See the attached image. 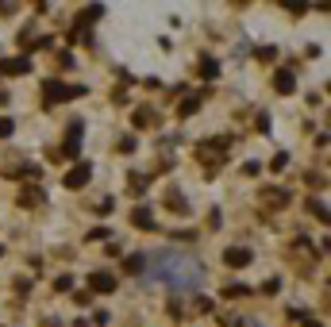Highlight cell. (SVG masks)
Returning a JSON list of instances; mask_svg holds the SVG:
<instances>
[{
  "label": "cell",
  "instance_id": "9c48e42d",
  "mask_svg": "<svg viewBox=\"0 0 331 327\" xmlns=\"http://www.w3.org/2000/svg\"><path fill=\"white\" fill-rule=\"evenodd\" d=\"M135 223H139V227H150V212L139 208V212H135Z\"/></svg>",
  "mask_w": 331,
  "mask_h": 327
},
{
  "label": "cell",
  "instance_id": "277c9868",
  "mask_svg": "<svg viewBox=\"0 0 331 327\" xmlns=\"http://www.w3.org/2000/svg\"><path fill=\"white\" fill-rule=\"evenodd\" d=\"M223 262H227V266H246V262H250V250L235 246V250H227V254H223Z\"/></svg>",
  "mask_w": 331,
  "mask_h": 327
},
{
  "label": "cell",
  "instance_id": "6da1fadb",
  "mask_svg": "<svg viewBox=\"0 0 331 327\" xmlns=\"http://www.w3.org/2000/svg\"><path fill=\"white\" fill-rule=\"evenodd\" d=\"M154 277L166 285H173V289H189V285H201V266L193 262V258H185V254H173V250H162L158 254V269H154Z\"/></svg>",
  "mask_w": 331,
  "mask_h": 327
},
{
  "label": "cell",
  "instance_id": "3957f363",
  "mask_svg": "<svg viewBox=\"0 0 331 327\" xmlns=\"http://www.w3.org/2000/svg\"><path fill=\"white\" fill-rule=\"evenodd\" d=\"M46 100H62V96H81V89H66V85H54V81H46Z\"/></svg>",
  "mask_w": 331,
  "mask_h": 327
},
{
  "label": "cell",
  "instance_id": "7a4b0ae2",
  "mask_svg": "<svg viewBox=\"0 0 331 327\" xmlns=\"http://www.w3.org/2000/svg\"><path fill=\"white\" fill-rule=\"evenodd\" d=\"M89 173H93V169H89L85 162H81V165H73L70 173H66V185H70V189H81V185L89 181Z\"/></svg>",
  "mask_w": 331,
  "mask_h": 327
},
{
  "label": "cell",
  "instance_id": "52a82bcc",
  "mask_svg": "<svg viewBox=\"0 0 331 327\" xmlns=\"http://www.w3.org/2000/svg\"><path fill=\"white\" fill-rule=\"evenodd\" d=\"M112 277H108V273H93V289H112Z\"/></svg>",
  "mask_w": 331,
  "mask_h": 327
},
{
  "label": "cell",
  "instance_id": "5b68a950",
  "mask_svg": "<svg viewBox=\"0 0 331 327\" xmlns=\"http://www.w3.org/2000/svg\"><path fill=\"white\" fill-rule=\"evenodd\" d=\"M4 74H27V58H12V62H0Z\"/></svg>",
  "mask_w": 331,
  "mask_h": 327
},
{
  "label": "cell",
  "instance_id": "30bf717a",
  "mask_svg": "<svg viewBox=\"0 0 331 327\" xmlns=\"http://www.w3.org/2000/svg\"><path fill=\"white\" fill-rule=\"evenodd\" d=\"M135 123H139V127H146V123H150V108H143V112L135 116Z\"/></svg>",
  "mask_w": 331,
  "mask_h": 327
},
{
  "label": "cell",
  "instance_id": "8fae6325",
  "mask_svg": "<svg viewBox=\"0 0 331 327\" xmlns=\"http://www.w3.org/2000/svg\"><path fill=\"white\" fill-rule=\"evenodd\" d=\"M4 135H12V119H0V139Z\"/></svg>",
  "mask_w": 331,
  "mask_h": 327
},
{
  "label": "cell",
  "instance_id": "ba28073f",
  "mask_svg": "<svg viewBox=\"0 0 331 327\" xmlns=\"http://www.w3.org/2000/svg\"><path fill=\"white\" fill-rule=\"evenodd\" d=\"M143 262H146L143 254H135V258H127V269L131 273H143Z\"/></svg>",
  "mask_w": 331,
  "mask_h": 327
},
{
  "label": "cell",
  "instance_id": "8992f818",
  "mask_svg": "<svg viewBox=\"0 0 331 327\" xmlns=\"http://www.w3.org/2000/svg\"><path fill=\"white\" fill-rule=\"evenodd\" d=\"M293 89H297L293 74H277V92H293Z\"/></svg>",
  "mask_w": 331,
  "mask_h": 327
}]
</instances>
